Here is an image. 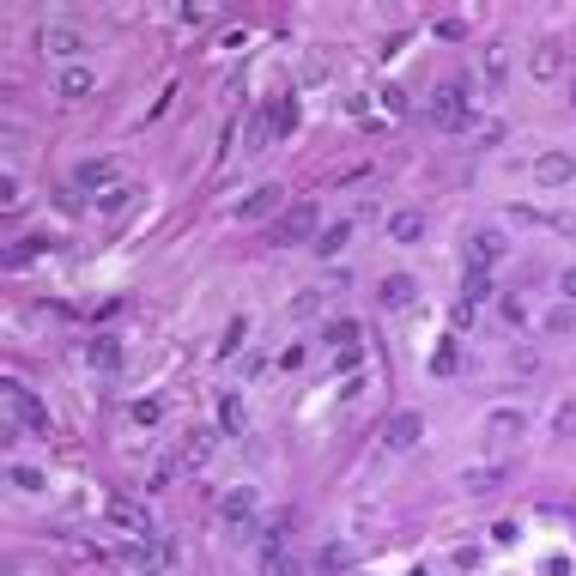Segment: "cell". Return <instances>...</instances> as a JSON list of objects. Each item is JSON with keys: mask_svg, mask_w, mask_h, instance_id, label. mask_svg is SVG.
Returning a JSON list of instances; mask_svg holds the SVG:
<instances>
[{"mask_svg": "<svg viewBox=\"0 0 576 576\" xmlns=\"http://www.w3.org/2000/svg\"><path fill=\"white\" fill-rule=\"evenodd\" d=\"M85 49V37H80V24H67V19H49L43 24V55H55V61H67L73 67V55Z\"/></svg>", "mask_w": 576, "mask_h": 576, "instance_id": "ba28073f", "label": "cell"}, {"mask_svg": "<svg viewBox=\"0 0 576 576\" xmlns=\"http://www.w3.org/2000/svg\"><path fill=\"white\" fill-rule=\"evenodd\" d=\"M322 213H316V200H292L285 213L274 219V249H298V243H316L322 231Z\"/></svg>", "mask_w": 576, "mask_h": 576, "instance_id": "7a4b0ae2", "label": "cell"}, {"mask_svg": "<svg viewBox=\"0 0 576 576\" xmlns=\"http://www.w3.org/2000/svg\"><path fill=\"white\" fill-rule=\"evenodd\" d=\"M346 243H352V219L328 225V231H322V237H316V255H340V249H346Z\"/></svg>", "mask_w": 576, "mask_h": 576, "instance_id": "d4e9b609", "label": "cell"}, {"mask_svg": "<svg viewBox=\"0 0 576 576\" xmlns=\"http://www.w3.org/2000/svg\"><path fill=\"white\" fill-rule=\"evenodd\" d=\"M249 431V407H243V395H225L219 400V437H243Z\"/></svg>", "mask_w": 576, "mask_h": 576, "instance_id": "44dd1931", "label": "cell"}, {"mask_svg": "<svg viewBox=\"0 0 576 576\" xmlns=\"http://www.w3.org/2000/svg\"><path fill=\"white\" fill-rule=\"evenodd\" d=\"M418 437H425V418L418 413H395L389 425H382V449H389V456H407Z\"/></svg>", "mask_w": 576, "mask_h": 576, "instance_id": "8fae6325", "label": "cell"}, {"mask_svg": "<svg viewBox=\"0 0 576 576\" xmlns=\"http://www.w3.org/2000/svg\"><path fill=\"white\" fill-rule=\"evenodd\" d=\"M261 576H303V558L285 546V552H261Z\"/></svg>", "mask_w": 576, "mask_h": 576, "instance_id": "cb8c5ba5", "label": "cell"}, {"mask_svg": "<svg viewBox=\"0 0 576 576\" xmlns=\"http://www.w3.org/2000/svg\"><path fill=\"white\" fill-rule=\"evenodd\" d=\"M431 370H437V377H449V370H456V346H449V340H443V352L431 358Z\"/></svg>", "mask_w": 576, "mask_h": 576, "instance_id": "8d00e7d4", "label": "cell"}, {"mask_svg": "<svg viewBox=\"0 0 576 576\" xmlns=\"http://www.w3.org/2000/svg\"><path fill=\"white\" fill-rule=\"evenodd\" d=\"M528 67H534V80H552V73H558V49H552V43H540Z\"/></svg>", "mask_w": 576, "mask_h": 576, "instance_id": "1f68e13d", "label": "cell"}, {"mask_svg": "<svg viewBox=\"0 0 576 576\" xmlns=\"http://www.w3.org/2000/svg\"><path fill=\"white\" fill-rule=\"evenodd\" d=\"M243 340H249V316H237L231 328H225V340H219V352L231 358V352H243Z\"/></svg>", "mask_w": 576, "mask_h": 576, "instance_id": "d6a6232c", "label": "cell"}, {"mask_svg": "<svg viewBox=\"0 0 576 576\" xmlns=\"http://www.w3.org/2000/svg\"><path fill=\"white\" fill-rule=\"evenodd\" d=\"M504 255H510V237H504V231H492V225L474 231V243H467V267H485V274H492Z\"/></svg>", "mask_w": 576, "mask_h": 576, "instance_id": "7c38bea8", "label": "cell"}, {"mask_svg": "<svg viewBox=\"0 0 576 576\" xmlns=\"http://www.w3.org/2000/svg\"><path fill=\"white\" fill-rule=\"evenodd\" d=\"M425 110H431V121H437V128L461 134V128H467V110H474V85L449 73V80H437V85H431V98H425Z\"/></svg>", "mask_w": 576, "mask_h": 576, "instance_id": "6da1fadb", "label": "cell"}, {"mask_svg": "<svg viewBox=\"0 0 576 576\" xmlns=\"http://www.w3.org/2000/svg\"><path fill=\"white\" fill-rule=\"evenodd\" d=\"M274 121H279V134H292V128H298V103L279 98V103H274Z\"/></svg>", "mask_w": 576, "mask_h": 576, "instance_id": "d590c367", "label": "cell"}, {"mask_svg": "<svg viewBox=\"0 0 576 576\" xmlns=\"http://www.w3.org/2000/svg\"><path fill=\"white\" fill-rule=\"evenodd\" d=\"M492 292H497V285H492V274H485V267H467V274H461V303H467V310H474V303H485Z\"/></svg>", "mask_w": 576, "mask_h": 576, "instance_id": "7402d4cb", "label": "cell"}, {"mask_svg": "<svg viewBox=\"0 0 576 576\" xmlns=\"http://www.w3.org/2000/svg\"><path fill=\"white\" fill-rule=\"evenodd\" d=\"M6 479H13V492H43V485H49V479H43L37 467H24V461H13V467H6Z\"/></svg>", "mask_w": 576, "mask_h": 576, "instance_id": "f1b7e54d", "label": "cell"}, {"mask_svg": "<svg viewBox=\"0 0 576 576\" xmlns=\"http://www.w3.org/2000/svg\"><path fill=\"white\" fill-rule=\"evenodd\" d=\"M497 485H504V467H467V474H461V492H474V497L497 492Z\"/></svg>", "mask_w": 576, "mask_h": 576, "instance_id": "603a6c76", "label": "cell"}, {"mask_svg": "<svg viewBox=\"0 0 576 576\" xmlns=\"http://www.w3.org/2000/svg\"><path fill=\"white\" fill-rule=\"evenodd\" d=\"M534 182H540V188H571V182H576V158H571V152H540V158H534Z\"/></svg>", "mask_w": 576, "mask_h": 576, "instance_id": "5bb4252c", "label": "cell"}, {"mask_svg": "<svg viewBox=\"0 0 576 576\" xmlns=\"http://www.w3.org/2000/svg\"><path fill=\"white\" fill-rule=\"evenodd\" d=\"M274 139H279V121H274V103H267V110H255L249 128H243V152H267Z\"/></svg>", "mask_w": 576, "mask_h": 576, "instance_id": "e0dca14e", "label": "cell"}, {"mask_svg": "<svg viewBox=\"0 0 576 576\" xmlns=\"http://www.w3.org/2000/svg\"><path fill=\"white\" fill-rule=\"evenodd\" d=\"M377 103H382V116H389V121H400V116H407V91H400V85H382V91H377Z\"/></svg>", "mask_w": 576, "mask_h": 576, "instance_id": "f546056e", "label": "cell"}, {"mask_svg": "<svg viewBox=\"0 0 576 576\" xmlns=\"http://www.w3.org/2000/svg\"><path fill=\"white\" fill-rule=\"evenodd\" d=\"M497 310H504V322H510V328H522V322H528V303H522L516 292H504V298H497Z\"/></svg>", "mask_w": 576, "mask_h": 576, "instance_id": "e575fe53", "label": "cell"}, {"mask_svg": "<svg viewBox=\"0 0 576 576\" xmlns=\"http://www.w3.org/2000/svg\"><path fill=\"white\" fill-rule=\"evenodd\" d=\"M213 443H219V431H188V437H182V449H177V467H182V474L206 467V461H213Z\"/></svg>", "mask_w": 576, "mask_h": 576, "instance_id": "2e32d148", "label": "cell"}, {"mask_svg": "<svg viewBox=\"0 0 576 576\" xmlns=\"http://www.w3.org/2000/svg\"><path fill=\"white\" fill-rule=\"evenodd\" d=\"M85 364H91V370H103V377H116L121 364H128V346H121V334H91V346H85Z\"/></svg>", "mask_w": 576, "mask_h": 576, "instance_id": "4fadbf2b", "label": "cell"}, {"mask_svg": "<svg viewBox=\"0 0 576 576\" xmlns=\"http://www.w3.org/2000/svg\"><path fill=\"white\" fill-rule=\"evenodd\" d=\"M128 571H139V576H164V571H177V546H170V540H134V546H128Z\"/></svg>", "mask_w": 576, "mask_h": 576, "instance_id": "8992f818", "label": "cell"}, {"mask_svg": "<svg viewBox=\"0 0 576 576\" xmlns=\"http://www.w3.org/2000/svg\"><path fill=\"white\" fill-rule=\"evenodd\" d=\"M279 182H261V188H249V195L237 200V206H231V219L237 225H255V219H267V213H279Z\"/></svg>", "mask_w": 576, "mask_h": 576, "instance_id": "30bf717a", "label": "cell"}, {"mask_svg": "<svg viewBox=\"0 0 576 576\" xmlns=\"http://www.w3.org/2000/svg\"><path fill=\"white\" fill-rule=\"evenodd\" d=\"M91 91H98V73H91L85 61H73V67H61V73H55V98L80 103V98H91Z\"/></svg>", "mask_w": 576, "mask_h": 576, "instance_id": "9a60e30c", "label": "cell"}, {"mask_svg": "<svg viewBox=\"0 0 576 576\" xmlns=\"http://www.w3.org/2000/svg\"><path fill=\"white\" fill-rule=\"evenodd\" d=\"M558 298L576 303V267H564V274H558Z\"/></svg>", "mask_w": 576, "mask_h": 576, "instance_id": "74e56055", "label": "cell"}, {"mask_svg": "<svg viewBox=\"0 0 576 576\" xmlns=\"http://www.w3.org/2000/svg\"><path fill=\"white\" fill-rule=\"evenodd\" d=\"M121 206H134V188H128V182L110 188V195H98V213H121Z\"/></svg>", "mask_w": 576, "mask_h": 576, "instance_id": "836d02e7", "label": "cell"}, {"mask_svg": "<svg viewBox=\"0 0 576 576\" xmlns=\"http://www.w3.org/2000/svg\"><path fill=\"white\" fill-rule=\"evenodd\" d=\"M103 522H110V528H116L128 546H134V540H158V522H152V510H146V504H134V497H110Z\"/></svg>", "mask_w": 576, "mask_h": 576, "instance_id": "277c9868", "label": "cell"}, {"mask_svg": "<svg viewBox=\"0 0 576 576\" xmlns=\"http://www.w3.org/2000/svg\"><path fill=\"white\" fill-rule=\"evenodd\" d=\"M528 431V418H522V407H497V413H485V443H492L497 456L510 449V443Z\"/></svg>", "mask_w": 576, "mask_h": 576, "instance_id": "9c48e42d", "label": "cell"}, {"mask_svg": "<svg viewBox=\"0 0 576 576\" xmlns=\"http://www.w3.org/2000/svg\"><path fill=\"white\" fill-rule=\"evenodd\" d=\"M418 237H425V219H418L413 206H395V213H389V243H400V249H413Z\"/></svg>", "mask_w": 576, "mask_h": 576, "instance_id": "d6986e66", "label": "cell"}, {"mask_svg": "<svg viewBox=\"0 0 576 576\" xmlns=\"http://www.w3.org/2000/svg\"><path fill=\"white\" fill-rule=\"evenodd\" d=\"M479 73H485L492 91H504V80H510V49H504V43H485V49H479Z\"/></svg>", "mask_w": 576, "mask_h": 576, "instance_id": "ffe728a7", "label": "cell"}, {"mask_svg": "<svg viewBox=\"0 0 576 576\" xmlns=\"http://www.w3.org/2000/svg\"><path fill=\"white\" fill-rule=\"evenodd\" d=\"M407 576H431V571H425V564H413V571H407Z\"/></svg>", "mask_w": 576, "mask_h": 576, "instance_id": "f35d334b", "label": "cell"}, {"mask_svg": "<svg viewBox=\"0 0 576 576\" xmlns=\"http://www.w3.org/2000/svg\"><path fill=\"white\" fill-rule=\"evenodd\" d=\"M255 510H261V492H255V485H231V492H225V504H219V522H225L237 540H249V534H255Z\"/></svg>", "mask_w": 576, "mask_h": 576, "instance_id": "5b68a950", "label": "cell"}, {"mask_svg": "<svg viewBox=\"0 0 576 576\" xmlns=\"http://www.w3.org/2000/svg\"><path fill=\"white\" fill-rule=\"evenodd\" d=\"M322 340H328V346H340V352H352V346H358V322H352V316L328 322V328H322Z\"/></svg>", "mask_w": 576, "mask_h": 576, "instance_id": "484cf974", "label": "cell"}, {"mask_svg": "<svg viewBox=\"0 0 576 576\" xmlns=\"http://www.w3.org/2000/svg\"><path fill=\"white\" fill-rule=\"evenodd\" d=\"M413 298H418V279L413 274H389V279H382V292H377L382 310H407Z\"/></svg>", "mask_w": 576, "mask_h": 576, "instance_id": "ac0fdd59", "label": "cell"}, {"mask_svg": "<svg viewBox=\"0 0 576 576\" xmlns=\"http://www.w3.org/2000/svg\"><path fill=\"white\" fill-rule=\"evenodd\" d=\"M316 571H322V576H340V571H352V552H346V546L334 540V546H322V552H316Z\"/></svg>", "mask_w": 576, "mask_h": 576, "instance_id": "4316f807", "label": "cell"}, {"mask_svg": "<svg viewBox=\"0 0 576 576\" xmlns=\"http://www.w3.org/2000/svg\"><path fill=\"white\" fill-rule=\"evenodd\" d=\"M0 395H6V431H49V413H43V400L31 395L19 377L0 382Z\"/></svg>", "mask_w": 576, "mask_h": 576, "instance_id": "3957f363", "label": "cell"}, {"mask_svg": "<svg viewBox=\"0 0 576 576\" xmlns=\"http://www.w3.org/2000/svg\"><path fill=\"white\" fill-rule=\"evenodd\" d=\"M73 188L80 195H110V188H121V164L116 158H80L73 164Z\"/></svg>", "mask_w": 576, "mask_h": 576, "instance_id": "52a82bcc", "label": "cell"}, {"mask_svg": "<svg viewBox=\"0 0 576 576\" xmlns=\"http://www.w3.org/2000/svg\"><path fill=\"white\" fill-rule=\"evenodd\" d=\"M546 334H576V303H558V310H546V322H540Z\"/></svg>", "mask_w": 576, "mask_h": 576, "instance_id": "83f0119b", "label": "cell"}, {"mask_svg": "<svg viewBox=\"0 0 576 576\" xmlns=\"http://www.w3.org/2000/svg\"><path fill=\"white\" fill-rule=\"evenodd\" d=\"M128 418H134V425H158V418H164V400H158V395L134 400V407H128Z\"/></svg>", "mask_w": 576, "mask_h": 576, "instance_id": "4dcf8cb0", "label": "cell"}]
</instances>
